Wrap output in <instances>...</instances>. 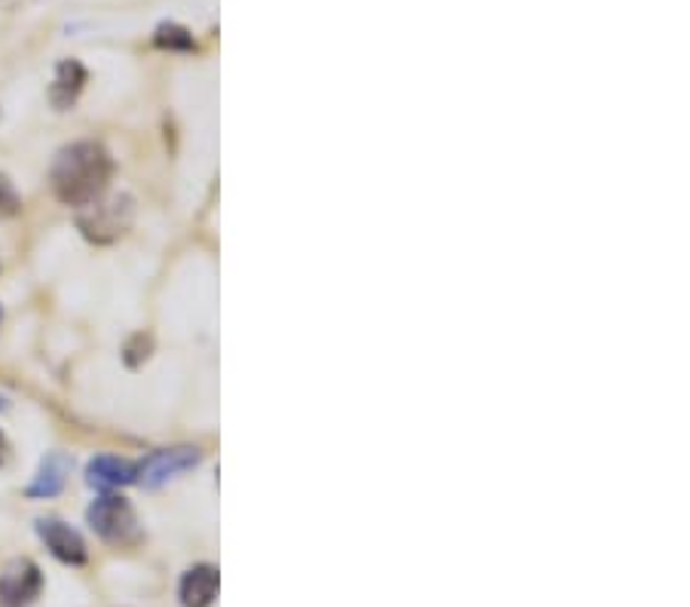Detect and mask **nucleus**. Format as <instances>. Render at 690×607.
I'll list each match as a JSON object with an SVG mask.
<instances>
[{
    "instance_id": "f257e3e1",
    "label": "nucleus",
    "mask_w": 690,
    "mask_h": 607,
    "mask_svg": "<svg viewBox=\"0 0 690 607\" xmlns=\"http://www.w3.org/2000/svg\"><path fill=\"white\" fill-rule=\"evenodd\" d=\"M114 175V160L99 142H74L59 150L50 181L56 197L71 209H86L105 197Z\"/></svg>"
},
{
    "instance_id": "f03ea898",
    "label": "nucleus",
    "mask_w": 690,
    "mask_h": 607,
    "mask_svg": "<svg viewBox=\"0 0 690 607\" xmlns=\"http://www.w3.org/2000/svg\"><path fill=\"white\" fill-rule=\"evenodd\" d=\"M86 522L96 531V537L111 546H132L142 541L138 515L130 500L120 494H101L99 500H93L86 509Z\"/></svg>"
},
{
    "instance_id": "7ed1b4c3",
    "label": "nucleus",
    "mask_w": 690,
    "mask_h": 607,
    "mask_svg": "<svg viewBox=\"0 0 690 607\" xmlns=\"http://www.w3.org/2000/svg\"><path fill=\"white\" fill-rule=\"evenodd\" d=\"M132 218H135V199L126 197V194H117V197L96 199L93 206L81 209L77 228L86 240L105 246V243L120 240L132 228Z\"/></svg>"
},
{
    "instance_id": "20e7f679",
    "label": "nucleus",
    "mask_w": 690,
    "mask_h": 607,
    "mask_svg": "<svg viewBox=\"0 0 690 607\" xmlns=\"http://www.w3.org/2000/svg\"><path fill=\"white\" fill-rule=\"evenodd\" d=\"M44 590V574L32 558H13L0 571V607H32Z\"/></svg>"
},
{
    "instance_id": "39448f33",
    "label": "nucleus",
    "mask_w": 690,
    "mask_h": 607,
    "mask_svg": "<svg viewBox=\"0 0 690 607\" xmlns=\"http://www.w3.org/2000/svg\"><path fill=\"white\" fill-rule=\"evenodd\" d=\"M199 460H203V454L197 448H164V451H154L148 460L138 463V478L135 482H142L150 491L164 488L166 482H172L181 473L194 470Z\"/></svg>"
},
{
    "instance_id": "423d86ee",
    "label": "nucleus",
    "mask_w": 690,
    "mask_h": 607,
    "mask_svg": "<svg viewBox=\"0 0 690 607\" xmlns=\"http://www.w3.org/2000/svg\"><path fill=\"white\" fill-rule=\"evenodd\" d=\"M37 537L62 564H86L89 549L74 527L62 519H37Z\"/></svg>"
},
{
    "instance_id": "0eeeda50",
    "label": "nucleus",
    "mask_w": 690,
    "mask_h": 607,
    "mask_svg": "<svg viewBox=\"0 0 690 607\" xmlns=\"http://www.w3.org/2000/svg\"><path fill=\"white\" fill-rule=\"evenodd\" d=\"M138 478V463L126 458H114V454H99L89 460L86 466V485L96 491H114V488H126Z\"/></svg>"
},
{
    "instance_id": "6e6552de",
    "label": "nucleus",
    "mask_w": 690,
    "mask_h": 607,
    "mask_svg": "<svg viewBox=\"0 0 690 607\" xmlns=\"http://www.w3.org/2000/svg\"><path fill=\"white\" fill-rule=\"evenodd\" d=\"M218 586H221L218 568L213 564L187 568L179 583L181 607H213V602L218 598Z\"/></svg>"
},
{
    "instance_id": "1a4fd4ad",
    "label": "nucleus",
    "mask_w": 690,
    "mask_h": 607,
    "mask_svg": "<svg viewBox=\"0 0 690 607\" xmlns=\"http://www.w3.org/2000/svg\"><path fill=\"white\" fill-rule=\"evenodd\" d=\"M68 473H71V458L62 454V451H52L47 458L40 460V470L34 482L25 488L28 497H37V500H47V497H56V494L65 491Z\"/></svg>"
},
{
    "instance_id": "9d476101",
    "label": "nucleus",
    "mask_w": 690,
    "mask_h": 607,
    "mask_svg": "<svg viewBox=\"0 0 690 607\" xmlns=\"http://www.w3.org/2000/svg\"><path fill=\"white\" fill-rule=\"evenodd\" d=\"M83 83H86V68L77 59L59 62L56 77L50 83V101L56 105V111H68L77 101V96L83 93Z\"/></svg>"
},
{
    "instance_id": "9b49d317",
    "label": "nucleus",
    "mask_w": 690,
    "mask_h": 607,
    "mask_svg": "<svg viewBox=\"0 0 690 607\" xmlns=\"http://www.w3.org/2000/svg\"><path fill=\"white\" fill-rule=\"evenodd\" d=\"M154 44H157L160 50H172V52L197 50L194 34L187 32V28H181V25H175V22H164V25L154 32Z\"/></svg>"
},
{
    "instance_id": "f8f14e48",
    "label": "nucleus",
    "mask_w": 690,
    "mask_h": 607,
    "mask_svg": "<svg viewBox=\"0 0 690 607\" xmlns=\"http://www.w3.org/2000/svg\"><path fill=\"white\" fill-rule=\"evenodd\" d=\"M22 209V197L16 194L13 181L7 175H0V218H10Z\"/></svg>"
},
{
    "instance_id": "ddd939ff",
    "label": "nucleus",
    "mask_w": 690,
    "mask_h": 607,
    "mask_svg": "<svg viewBox=\"0 0 690 607\" xmlns=\"http://www.w3.org/2000/svg\"><path fill=\"white\" fill-rule=\"evenodd\" d=\"M148 350H150V338H145V335H135L130 344H126V362H130V365H138L142 360H148Z\"/></svg>"
},
{
    "instance_id": "4468645a",
    "label": "nucleus",
    "mask_w": 690,
    "mask_h": 607,
    "mask_svg": "<svg viewBox=\"0 0 690 607\" xmlns=\"http://www.w3.org/2000/svg\"><path fill=\"white\" fill-rule=\"evenodd\" d=\"M7 458V439H3V433H0V463Z\"/></svg>"
},
{
    "instance_id": "2eb2a0df",
    "label": "nucleus",
    "mask_w": 690,
    "mask_h": 607,
    "mask_svg": "<svg viewBox=\"0 0 690 607\" xmlns=\"http://www.w3.org/2000/svg\"><path fill=\"white\" fill-rule=\"evenodd\" d=\"M0 319H3V307H0Z\"/></svg>"
},
{
    "instance_id": "dca6fc26",
    "label": "nucleus",
    "mask_w": 690,
    "mask_h": 607,
    "mask_svg": "<svg viewBox=\"0 0 690 607\" xmlns=\"http://www.w3.org/2000/svg\"><path fill=\"white\" fill-rule=\"evenodd\" d=\"M0 409H3V402H0Z\"/></svg>"
}]
</instances>
